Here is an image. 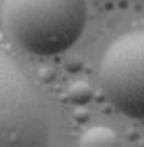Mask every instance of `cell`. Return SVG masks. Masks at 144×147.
Listing matches in <instances>:
<instances>
[{
    "label": "cell",
    "mask_w": 144,
    "mask_h": 147,
    "mask_svg": "<svg viewBox=\"0 0 144 147\" xmlns=\"http://www.w3.org/2000/svg\"><path fill=\"white\" fill-rule=\"evenodd\" d=\"M100 86L107 99L122 114L144 116V34L128 31L107 49L99 69Z\"/></svg>",
    "instance_id": "3"
},
{
    "label": "cell",
    "mask_w": 144,
    "mask_h": 147,
    "mask_svg": "<svg viewBox=\"0 0 144 147\" xmlns=\"http://www.w3.org/2000/svg\"><path fill=\"white\" fill-rule=\"evenodd\" d=\"M74 117H75L78 122H85L88 119V111H85L83 108H80V110H77L75 113H74Z\"/></svg>",
    "instance_id": "6"
},
{
    "label": "cell",
    "mask_w": 144,
    "mask_h": 147,
    "mask_svg": "<svg viewBox=\"0 0 144 147\" xmlns=\"http://www.w3.org/2000/svg\"><path fill=\"white\" fill-rule=\"evenodd\" d=\"M68 99L75 105H86L93 99V88L86 82H75L68 89Z\"/></svg>",
    "instance_id": "5"
},
{
    "label": "cell",
    "mask_w": 144,
    "mask_h": 147,
    "mask_svg": "<svg viewBox=\"0 0 144 147\" xmlns=\"http://www.w3.org/2000/svg\"><path fill=\"white\" fill-rule=\"evenodd\" d=\"M0 147H50L44 105L25 72L0 50Z\"/></svg>",
    "instance_id": "2"
},
{
    "label": "cell",
    "mask_w": 144,
    "mask_h": 147,
    "mask_svg": "<svg viewBox=\"0 0 144 147\" xmlns=\"http://www.w3.org/2000/svg\"><path fill=\"white\" fill-rule=\"evenodd\" d=\"M78 147H121V141L114 130L99 125L83 133Z\"/></svg>",
    "instance_id": "4"
},
{
    "label": "cell",
    "mask_w": 144,
    "mask_h": 147,
    "mask_svg": "<svg viewBox=\"0 0 144 147\" xmlns=\"http://www.w3.org/2000/svg\"><path fill=\"white\" fill-rule=\"evenodd\" d=\"M88 19L86 0H3V28L33 55L68 50L82 36Z\"/></svg>",
    "instance_id": "1"
}]
</instances>
